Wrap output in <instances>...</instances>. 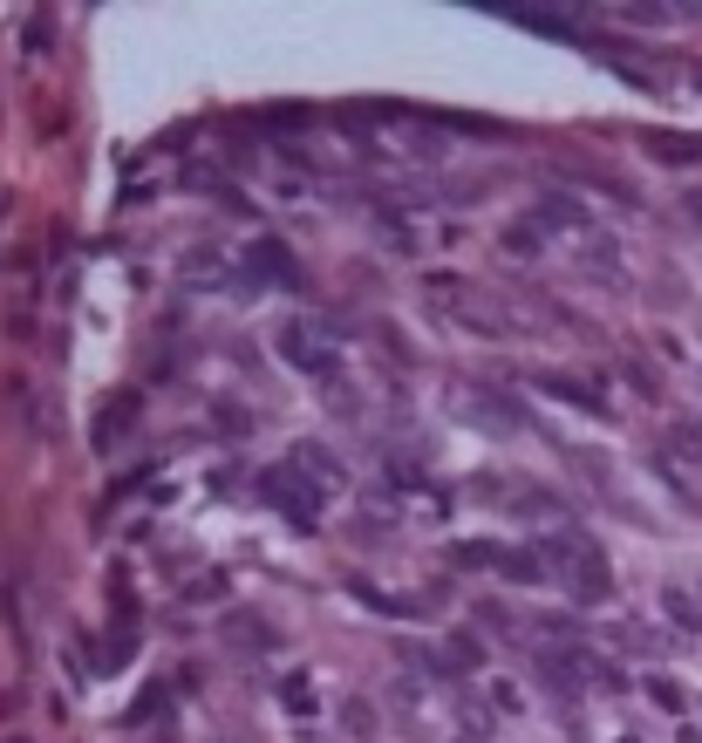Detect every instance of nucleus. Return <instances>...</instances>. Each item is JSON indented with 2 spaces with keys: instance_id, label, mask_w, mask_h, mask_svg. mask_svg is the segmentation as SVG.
I'll return each mask as SVG.
<instances>
[{
  "instance_id": "4",
  "label": "nucleus",
  "mask_w": 702,
  "mask_h": 743,
  "mask_svg": "<svg viewBox=\"0 0 702 743\" xmlns=\"http://www.w3.org/2000/svg\"><path fill=\"white\" fill-rule=\"evenodd\" d=\"M273 348H280V355H287L300 375H328V369H334V341H328L315 321H280Z\"/></svg>"
},
{
  "instance_id": "8",
  "label": "nucleus",
  "mask_w": 702,
  "mask_h": 743,
  "mask_svg": "<svg viewBox=\"0 0 702 743\" xmlns=\"http://www.w3.org/2000/svg\"><path fill=\"white\" fill-rule=\"evenodd\" d=\"M532 225H539V232H587V205H579V199H560V191H553V199L532 205Z\"/></svg>"
},
{
  "instance_id": "12",
  "label": "nucleus",
  "mask_w": 702,
  "mask_h": 743,
  "mask_svg": "<svg viewBox=\"0 0 702 743\" xmlns=\"http://www.w3.org/2000/svg\"><path fill=\"white\" fill-rule=\"evenodd\" d=\"M669 444H676V450H689V457H702V423H676V429H669Z\"/></svg>"
},
{
  "instance_id": "2",
  "label": "nucleus",
  "mask_w": 702,
  "mask_h": 743,
  "mask_svg": "<svg viewBox=\"0 0 702 743\" xmlns=\"http://www.w3.org/2000/svg\"><path fill=\"white\" fill-rule=\"evenodd\" d=\"M259 491H266V505H280V512H287L294 526H315V519H321V498H328V491H321L315 478H307L294 457H287V464H273Z\"/></svg>"
},
{
  "instance_id": "3",
  "label": "nucleus",
  "mask_w": 702,
  "mask_h": 743,
  "mask_svg": "<svg viewBox=\"0 0 702 743\" xmlns=\"http://www.w3.org/2000/svg\"><path fill=\"white\" fill-rule=\"evenodd\" d=\"M539 676H545V689H560V696H579L587 682H607L614 689V669H600V661L579 655V648H545L539 655Z\"/></svg>"
},
{
  "instance_id": "7",
  "label": "nucleus",
  "mask_w": 702,
  "mask_h": 743,
  "mask_svg": "<svg viewBox=\"0 0 702 743\" xmlns=\"http://www.w3.org/2000/svg\"><path fill=\"white\" fill-rule=\"evenodd\" d=\"M246 266L259 273V280H280V287H300V273H294V253H287L280 240H259V246H246Z\"/></svg>"
},
{
  "instance_id": "9",
  "label": "nucleus",
  "mask_w": 702,
  "mask_h": 743,
  "mask_svg": "<svg viewBox=\"0 0 702 743\" xmlns=\"http://www.w3.org/2000/svg\"><path fill=\"white\" fill-rule=\"evenodd\" d=\"M232 273H240V266L225 259V246H191V253H184V280H191V287H205V280H219V287H225Z\"/></svg>"
},
{
  "instance_id": "5",
  "label": "nucleus",
  "mask_w": 702,
  "mask_h": 743,
  "mask_svg": "<svg viewBox=\"0 0 702 743\" xmlns=\"http://www.w3.org/2000/svg\"><path fill=\"white\" fill-rule=\"evenodd\" d=\"M457 560H464V566H498L504 580H519V586L545 580V560L525 553V545H457Z\"/></svg>"
},
{
  "instance_id": "11",
  "label": "nucleus",
  "mask_w": 702,
  "mask_h": 743,
  "mask_svg": "<svg viewBox=\"0 0 702 743\" xmlns=\"http://www.w3.org/2000/svg\"><path fill=\"white\" fill-rule=\"evenodd\" d=\"M539 246H545V232H539L532 219H525V225H512V232H504V253H512V259H532Z\"/></svg>"
},
{
  "instance_id": "13",
  "label": "nucleus",
  "mask_w": 702,
  "mask_h": 743,
  "mask_svg": "<svg viewBox=\"0 0 702 743\" xmlns=\"http://www.w3.org/2000/svg\"><path fill=\"white\" fill-rule=\"evenodd\" d=\"M689 212H695V219H702V191H689Z\"/></svg>"
},
{
  "instance_id": "10",
  "label": "nucleus",
  "mask_w": 702,
  "mask_h": 743,
  "mask_svg": "<svg viewBox=\"0 0 702 743\" xmlns=\"http://www.w3.org/2000/svg\"><path fill=\"white\" fill-rule=\"evenodd\" d=\"M294 464H300V471L315 478L321 491H334V485H341V464H328V450H321V444H294Z\"/></svg>"
},
{
  "instance_id": "1",
  "label": "nucleus",
  "mask_w": 702,
  "mask_h": 743,
  "mask_svg": "<svg viewBox=\"0 0 702 743\" xmlns=\"http://www.w3.org/2000/svg\"><path fill=\"white\" fill-rule=\"evenodd\" d=\"M539 560H545V573H553L566 594L579 601V607H594V601H607V586H614V573H607V560H600V545L587 539V532H573V526H560L553 539L539 545Z\"/></svg>"
},
{
  "instance_id": "6",
  "label": "nucleus",
  "mask_w": 702,
  "mask_h": 743,
  "mask_svg": "<svg viewBox=\"0 0 702 743\" xmlns=\"http://www.w3.org/2000/svg\"><path fill=\"white\" fill-rule=\"evenodd\" d=\"M485 14H498V21H519V28H532V34H573V14H566V8H525V0H485Z\"/></svg>"
}]
</instances>
